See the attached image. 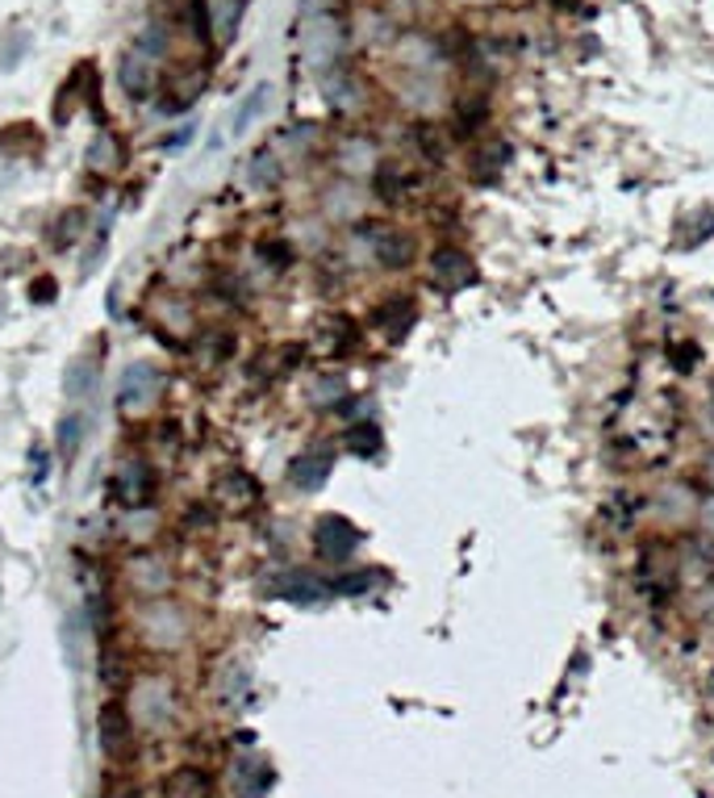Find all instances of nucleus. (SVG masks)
Returning a JSON list of instances; mask_svg holds the SVG:
<instances>
[{
	"label": "nucleus",
	"instance_id": "obj_2",
	"mask_svg": "<svg viewBox=\"0 0 714 798\" xmlns=\"http://www.w3.org/2000/svg\"><path fill=\"white\" fill-rule=\"evenodd\" d=\"M138 639H147L155 652H176L188 639V614L172 598H155L138 607Z\"/></svg>",
	"mask_w": 714,
	"mask_h": 798
},
{
	"label": "nucleus",
	"instance_id": "obj_21",
	"mask_svg": "<svg viewBox=\"0 0 714 798\" xmlns=\"http://www.w3.org/2000/svg\"><path fill=\"white\" fill-rule=\"evenodd\" d=\"M376 582H380L376 569H351V573H339V577L326 582V586H330V594H339V598H360V594H368Z\"/></svg>",
	"mask_w": 714,
	"mask_h": 798
},
{
	"label": "nucleus",
	"instance_id": "obj_6",
	"mask_svg": "<svg viewBox=\"0 0 714 798\" xmlns=\"http://www.w3.org/2000/svg\"><path fill=\"white\" fill-rule=\"evenodd\" d=\"M360 544H364V532L343 514H322L314 523V557L326 564H347L360 552Z\"/></svg>",
	"mask_w": 714,
	"mask_h": 798
},
{
	"label": "nucleus",
	"instance_id": "obj_11",
	"mask_svg": "<svg viewBox=\"0 0 714 798\" xmlns=\"http://www.w3.org/2000/svg\"><path fill=\"white\" fill-rule=\"evenodd\" d=\"M335 473V448H305V452L297 456L289 464V481L292 489H301V494H317L326 481Z\"/></svg>",
	"mask_w": 714,
	"mask_h": 798
},
{
	"label": "nucleus",
	"instance_id": "obj_13",
	"mask_svg": "<svg viewBox=\"0 0 714 798\" xmlns=\"http://www.w3.org/2000/svg\"><path fill=\"white\" fill-rule=\"evenodd\" d=\"M117 80H122V92L130 97L134 105H142V101L155 92V84H159L155 59H147V54H138V51H126L122 67H117Z\"/></svg>",
	"mask_w": 714,
	"mask_h": 798
},
{
	"label": "nucleus",
	"instance_id": "obj_7",
	"mask_svg": "<svg viewBox=\"0 0 714 798\" xmlns=\"http://www.w3.org/2000/svg\"><path fill=\"white\" fill-rule=\"evenodd\" d=\"M122 582L138 602H155V598H167V589H172V569L155 552H134L122 564Z\"/></svg>",
	"mask_w": 714,
	"mask_h": 798
},
{
	"label": "nucleus",
	"instance_id": "obj_10",
	"mask_svg": "<svg viewBox=\"0 0 714 798\" xmlns=\"http://www.w3.org/2000/svg\"><path fill=\"white\" fill-rule=\"evenodd\" d=\"M260 498H264V489H260V481L251 477L247 469H230L213 485V502L222 510H230V514H251L260 506Z\"/></svg>",
	"mask_w": 714,
	"mask_h": 798
},
{
	"label": "nucleus",
	"instance_id": "obj_20",
	"mask_svg": "<svg viewBox=\"0 0 714 798\" xmlns=\"http://www.w3.org/2000/svg\"><path fill=\"white\" fill-rule=\"evenodd\" d=\"M372 188H376V197L380 201H405V172H401V163H380L376 167V176H372Z\"/></svg>",
	"mask_w": 714,
	"mask_h": 798
},
{
	"label": "nucleus",
	"instance_id": "obj_22",
	"mask_svg": "<svg viewBox=\"0 0 714 798\" xmlns=\"http://www.w3.org/2000/svg\"><path fill=\"white\" fill-rule=\"evenodd\" d=\"M84 210H67L59 222H54V235H51V247L54 251H67V247H76L79 235H84Z\"/></svg>",
	"mask_w": 714,
	"mask_h": 798
},
{
	"label": "nucleus",
	"instance_id": "obj_27",
	"mask_svg": "<svg viewBox=\"0 0 714 798\" xmlns=\"http://www.w3.org/2000/svg\"><path fill=\"white\" fill-rule=\"evenodd\" d=\"M505 160H510V147L505 142H493V151H476V176L485 172V163H489V176H493L498 167H505Z\"/></svg>",
	"mask_w": 714,
	"mask_h": 798
},
{
	"label": "nucleus",
	"instance_id": "obj_17",
	"mask_svg": "<svg viewBox=\"0 0 714 798\" xmlns=\"http://www.w3.org/2000/svg\"><path fill=\"white\" fill-rule=\"evenodd\" d=\"M97 376H101V369H97L92 360H76V364H67V376H63V394H67V401L92 398Z\"/></svg>",
	"mask_w": 714,
	"mask_h": 798
},
{
	"label": "nucleus",
	"instance_id": "obj_29",
	"mask_svg": "<svg viewBox=\"0 0 714 798\" xmlns=\"http://www.w3.org/2000/svg\"><path fill=\"white\" fill-rule=\"evenodd\" d=\"M29 464H34V481H47V448H34Z\"/></svg>",
	"mask_w": 714,
	"mask_h": 798
},
{
	"label": "nucleus",
	"instance_id": "obj_19",
	"mask_svg": "<svg viewBox=\"0 0 714 798\" xmlns=\"http://www.w3.org/2000/svg\"><path fill=\"white\" fill-rule=\"evenodd\" d=\"M122 163H126L122 160V142H117L109 130H101L92 142H88V167H92V172H117Z\"/></svg>",
	"mask_w": 714,
	"mask_h": 798
},
{
	"label": "nucleus",
	"instance_id": "obj_1",
	"mask_svg": "<svg viewBox=\"0 0 714 798\" xmlns=\"http://www.w3.org/2000/svg\"><path fill=\"white\" fill-rule=\"evenodd\" d=\"M130 715L134 727H147V732H159L167 727L172 715H176V686L163 677V673H142L130 686Z\"/></svg>",
	"mask_w": 714,
	"mask_h": 798
},
{
	"label": "nucleus",
	"instance_id": "obj_12",
	"mask_svg": "<svg viewBox=\"0 0 714 798\" xmlns=\"http://www.w3.org/2000/svg\"><path fill=\"white\" fill-rule=\"evenodd\" d=\"M264 594L285 598V602H297V607H314V602H322V598L330 594V586H326V582H317L314 573L289 569V573H280V577L264 582Z\"/></svg>",
	"mask_w": 714,
	"mask_h": 798
},
{
	"label": "nucleus",
	"instance_id": "obj_15",
	"mask_svg": "<svg viewBox=\"0 0 714 798\" xmlns=\"http://www.w3.org/2000/svg\"><path fill=\"white\" fill-rule=\"evenodd\" d=\"M267 105H272V84L260 80L255 88H251V92H247V97H242V101H238L235 113H230V134H235V138H242V134L251 130V122H255V117H260Z\"/></svg>",
	"mask_w": 714,
	"mask_h": 798
},
{
	"label": "nucleus",
	"instance_id": "obj_16",
	"mask_svg": "<svg viewBox=\"0 0 714 798\" xmlns=\"http://www.w3.org/2000/svg\"><path fill=\"white\" fill-rule=\"evenodd\" d=\"M238 765V786H235V798H260L272 790V782H276V773L267 761H235Z\"/></svg>",
	"mask_w": 714,
	"mask_h": 798
},
{
	"label": "nucleus",
	"instance_id": "obj_9",
	"mask_svg": "<svg viewBox=\"0 0 714 798\" xmlns=\"http://www.w3.org/2000/svg\"><path fill=\"white\" fill-rule=\"evenodd\" d=\"M430 280H435L443 294H460V289L476 285L473 255L460 251V247H439V251H430Z\"/></svg>",
	"mask_w": 714,
	"mask_h": 798
},
{
	"label": "nucleus",
	"instance_id": "obj_26",
	"mask_svg": "<svg viewBox=\"0 0 714 798\" xmlns=\"http://www.w3.org/2000/svg\"><path fill=\"white\" fill-rule=\"evenodd\" d=\"M485 113H489L485 97H476V101H464V105H460V134H473L476 126L485 122Z\"/></svg>",
	"mask_w": 714,
	"mask_h": 798
},
{
	"label": "nucleus",
	"instance_id": "obj_8",
	"mask_svg": "<svg viewBox=\"0 0 714 798\" xmlns=\"http://www.w3.org/2000/svg\"><path fill=\"white\" fill-rule=\"evenodd\" d=\"M159 389H163V373H159L151 360H134L126 376H122V385H117V406L126 410V414H138V410H147L151 401L159 398Z\"/></svg>",
	"mask_w": 714,
	"mask_h": 798
},
{
	"label": "nucleus",
	"instance_id": "obj_3",
	"mask_svg": "<svg viewBox=\"0 0 714 798\" xmlns=\"http://www.w3.org/2000/svg\"><path fill=\"white\" fill-rule=\"evenodd\" d=\"M134 715L126 702H117V698H109L101 702V711H97V745L105 752L113 765H126L134 757Z\"/></svg>",
	"mask_w": 714,
	"mask_h": 798
},
{
	"label": "nucleus",
	"instance_id": "obj_24",
	"mask_svg": "<svg viewBox=\"0 0 714 798\" xmlns=\"http://www.w3.org/2000/svg\"><path fill=\"white\" fill-rule=\"evenodd\" d=\"M134 51L147 54V59H155V63H159V59L167 54V34H163L159 26H147L142 34H138V38H134Z\"/></svg>",
	"mask_w": 714,
	"mask_h": 798
},
{
	"label": "nucleus",
	"instance_id": "obj_4",
	"mask_svg": "<svg viewBox=\"0 0 714 798\" xmlns=\"http://www.w3.org/2000/svg\"><path fill=\"white\" fill-rule=\"evenodd\" d=\"M109 494H113L122 506H130V510H147L159 494V477H155V469H151V460H142V456L122 460V464L113 469Z\"/></svg>",
	"mask_w": 714,
	"mask_h": 798
},
{
	"label": "nucleus",
	"instance_id": "obj_18",
	"mask_svg": "<svg viewBox=\"0 0 714 798\" xmlns=\"http://www.w3.org/2000/svg\"><path fill=\"white\" fill-rule=\"evenodd\" d=\"M343 448L351 456H360V460H368V456H380L385 435H380V426L376 423H355L343 431Z\"/></svg>",
	"mask_w": 714,
	"mask_h": 798
},
{
	"label": "nucleus",
	"instance_id": "obj_25",
	"mask_svg": "<svg viewBox=\"0 0 714 798\" xmlns=\"http://www.w3.org/2000/svg\"><path fill=\"white\" fill-rule=\"evenodd\" d=\"M251 180H255L260 188L276 185V180H280V163H276V155L260 151V155H255V167H251Z\"/></svg>",
	"mask_w": 714,
	"mask_h": 798
},
{
	"label": "nucleus",
	"instance_id": "obj_28",
	"mask_svg": "<svg viewBox=\"0 0 714 798\" xmlns=\"http://www.w3.org/2000/svg\"><path fill=\"white\" fill-rule=\"evenodd\" d=\"M54 289H59V285H54L51 276H38V280H34V285H29V297H34V301H42V306H47V301H54Z\"/></svg>",
	"mask_w": 714,
	"mask_h": 798
},
{
	"label": "nucleus",
	"instance_id": "obj_5",
	"mask_svg": "<svg viewBox=\"0 0 714 798\" xmlns=\"http://www.w3.org/2000/svg\"><path fill=\"white\" fill-rule=\"evenodd\" d=\"M360 230H364V239H368V247H372V260L380 267H389V272L414 267V260H418V239H414L410 230L385 226V222H368V226H360Z\"/></svg>",
	"mask_w": 714,
	"mask_h": 798
},
{
	"label": "nucleus",
	"instance_id": "obj_23",
	"mask_svg": "<svg viewBox=\"0 0 714 798\" xmlns=\"http://www.w3.org/2000/svg\"><path fill=\"white\" fill-rule=\"evenodd\" d=\"M79 439H84V419L79 414H67L63 423H59V435H54V448H59V456L72 464L79 452Z\"/></svg>",
	"mask_w": 714,
	"mask_h": 798
},
{
	"label": "nucleus",
	"instance_id": "obj_14",
	"mask_svg": "<svg viewBox=\"0 0 714 798\" xmlns=\"http://www.w3.org/2000/svg\"><path fill=\"white\" fill-rule=\"evenodd\" d=\"M414 322H418V301L410 294H389L376 310H372V326L389 331V339H401Z\"/></svg>",
	"mask_w": 714,
	"mask_h": 798
}]
</instances>
